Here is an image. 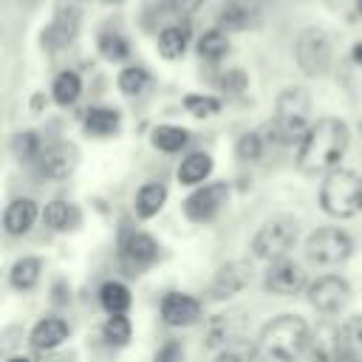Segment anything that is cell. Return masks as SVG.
Here are the masks:
<instances>
[{
	"label": "cell",
	"instance_id": "9",
	"mask_svg": "<svg viewBox=\"0 0 362 362\" xmlns=\"http://www.w3.org/2000/svg\"><path fill=\"white\" fill-rule=\"evenodd\" d=\"M308 303L320 311V314H337L348 305L351 300V286L345 277L339 274H322L314 283H308Z\"/></svg>",
	"mask_w": 362,
	"mask_h": 362
},
{
	"label": "cell",
	"instance_id": "5",
	"mask_svg": "<svg viewBox=\"0 0 362 362\" xmlns=\"http://www.w3.org/2000/svg\"><path fill=\"white\" fill-rule=\"evenodd\" d=\"M297 235H300L297 218H291V215H274V218L263 221L260 229L255 232V238H252V252H255V257L269 260V263L283 260V257H288V252L294 249Z\"/></svg>",
	"mask_w": 362,
	"mask_h": 362
},
{
	"label": "cell",
	"instance_id": "39",
	"mask_svg": "<svg viewBox=\"0 0 362 362\" xmlns=\"http://www.w3.org/2000/svg\"><path fill=\"white\" fill-rule=\"evenodd\" d=\"M153 362H184V345L175 342V339L164 342V345L158 348V354H156Z\"/></svg>",
	"mask_w": 362,
	"mask_h": 362
},
{
	"label": "cell",
	"instance_id": "15",
	"mask_svg": "<svg viewBox=\"0 0 362 362\" xmlns=\"http://www.w3.org/2000/svg\"><path fill=\"white\" fill-rule=\"evenodd\" d=\"M198 317H201V303L192 294H181V291L164 294V300H161V320L170 328L192 325V322H198Z\"/></svg>",
	"mask_w": 362,
	"mask_h": 362
},
{
	"label": "cell",
	"instance_id": "32",
	"mask_svg": "<svg viewBox=\"0 0 362 362\" xmlns=\"http://www.w3.org/2000/svg\"><path fill=\"white\" fill-rule=\"evenodd\" d=\"M257 359H260L257 345H249V342H243V339H238V342L221 348L218 356H215V362H257Z\"/></svg>",
	"mask_w": 362,
	"mask_h": 362
},
{
	"label": "cell",
	"instance_id": "40",
	"mask_svg": "<svg viewBox=\"0 0 362 362\" xmlns=\"http://www.w3.org/2000/svg\"><path fill=\"white\" fill-rule=\"evenodd\" d=\"M243 85H246V76H243L240 71H232V74H226V76H223V88H226V90H232V93L243 90Z\"/></svg>",
	"mask_w": 362,
	"mask_h": 362
},
{
	"label": "cell",
	"instance_id": "11",
	"mask_svg": "<svg viewBox=\"0 0 362 362\" xmlns=\"http://www.w3.org/2000/svg\"><path fill=\"white\" fill-rule=\"evenodd\" d=\"M76 161H79L76 147H74V144H65V141H57V144H51V147H45V150L40 153L37 170H40V175L48 178V181H62V178H68V175L74 173Z\"/></svg>",
	"mask_w": 362,
	"mask_h": 362
},
{
	"label": "cell",
	"instance_id": "17",
	"mask_svg": "<svg viewBox=\"0 0 362 362\" xmlns=\"http://www.w3.org/2000/svg\"><path fill=\"white\" fill-rule=\"evenodd\" d=\"M68 339V322L59 317H42L34 328H31V345L37 351H54L57 345H62Z\"/></svg>",
	"mask_w": 362,
	"mask_h": 362
},
{
	"label": "cell",
	"instance_id": "21",
	"mask_svg": "<svg viewBox=\"0 0 362 362\" xmlns=\"http://www.w3.org/2000/svg\"><path fill=\"white\" fill-rule=\"evenodd\" d=\"M212 173V158L209 153H189L181 167H178V181L187 184V187H198L204 184V178Z\"/></svg>",
	"mask_w": 362,
	"mask_h": 362
},
{
	"label": "cell",
	"instance_id": "37",
	"mask_svg": "<svg viewBox=\"0 0 362 362\" xmlns=\"http://www.w3.org/2000/svg\"><path fill=\"white\" fill-rule=\"evenodd\" d=\"M99 51H102L105 59L116 62V59H124V57H127V42H124L122 34H110V31H107V34L99 37Z\"/></svg>",
	"mask_w": 362,
	"mask_h": 362
},
{
	"label": "cell",
	"instance_id": "28",
	"mask_svg": "<svg viewBox=\"0 0 362 362\" xmlns=\"http://www.w3.org/2000/svg\"><path fill=\"white\" fill-rule=\"evenodd\" d=\"M150 141H153V147L161 150V153H178L181 147H187L189 133H187L184 127H175V124H161V127L153 130Z\"/></svg>",
	"mask_w": 362,
	"mask_h": 362
},
{
	"label": "cell",
	"instance_id": "3",
	"mask_svg": "<svg viewBox=\"0 0 362 362\" xmlns=\"http://www.w3.org/2000/svg\"><path fill=\"white\" fill-rule=\"evenodd\" d=\"M320 206L331 218H354L362 212V175L345 167L331 170L320 187Z\"/></svg>",
	"mask_w": 362,
	"mask_h": 362
},
{
	"label": "cell",
	"instance_id": "34",
	"mask_svg": "<svg viewBox=\"0 0 362 362\" xmlns=\"http://www.w3.org/2000/svg\"><path fill=\"white\" fill-rule=\"evenodd\" d=\"M11 147H14L17 158H23V161H37V158H40V153H42L40 139H37V133H31V130L17 133V136H14V141H11Z\"/></svg>",
	"mask_w": 362,
	"mask_h": 362
},
{
	"label": "cell",
	"instance_id": "44",
	"mask_svg": "<svg viewBox=\"0 0 362 362\" xmlns=\"http://www.w3.org/2000/svg\"><path fill=\"white\" fill-rule=\"evenodd\" d=\"M8 362H31V359H25V356H11Z\"/></svg>",
	"mask_w": 362,
	"mask_h": 362
},
{
	"label": "cell",
	"instance_id": "20",
	"mask_svg": "<svg viewBox=\"0 0 362 362\" xmlns=\"http://www.w3.org/2000/svg\"><path fill=\"white\" fill-rule=\"evenodd\" d=\"M164 201H167V187L161 181H150V184L139 187V192H136V215L153 218V215H158Z\"/></svg>",
	"mask_w": 362,
	"mask_h": 362
},
{
	"label": "cell",
	"instance_id": "1",
	"mask_svg": "<svg viewBox=\"0 0 362 362\" xmlns=\"http://www.w3.org/2000/svg\"><path fill=\"white\" fill-rule=\"evenodd\" d=\"M348 141H351V133L342 119H334V116L317 119L300 141V150H297L300 170L308 175H328L331 170L339 167L348 150Z\"/></svg>",
	"mask_w": 362,
	"mask_h": 362
},
{
	"label": "cell",
	"instance_id": "29",
	"mask_svg": "<svg viewBox=\"0 0 362 362\" xmlns=\"http://www.w3.org/2000/svg\"><path fill=\"white\" fill-rule=\"evenodd\" d=\"M54 99H57V105H74L76 99H79V93H82V82H79V76L74 74V71H62L57 79H54Z\"/></svg>",
	"mask_w": 362,
	"mask_h": 362
},
{
	"label": "cell",
	"instance_id": "2",
	"mask_svg": "<svg viewBox=\"0 0 362 362\" xmlns=\"http://www.w3.org/2000/svg\"><path fill=\"white\" fill-rule=\"evenodd\" d=\"M311 328L297 314H280L263 325L257 337V354L263 362H300L308 354Z\"/></svg>",
	"mask_w": 362,
	"mask_h": 362
},
{
	"label": "cell",
	"instance_id": "14",
	"mask_svg": "<svg viewBox=\"0 0 362 362\" xmlns=\"http://www.w3.org/2000/svg\"><path fill=\"white\" fill-rule=\"evenodd\" d=\"M249 280H252V266L246 260H229V263H223L215 272L212 286H209V294L215 300H226V297L238 294L240 288H246Z\"/></svg>",
	"mask_w": 362,
	"mask_h": 362
},
{
	"label": "cell",
	"instance_id": "38",
	"mask_svg": "<svg viewBox=\"0 0 362 362\" xmlns=\"http://www.w3.org/2000/svg\"><path fill=\"white\" fill-rule=\"evenodd\" d=\"M263 147H266V141H263L260 133H243V136L238 139V158H243V161H257V158L263 156Z\"/></svg>",
	"mask_w": 362,
	"mask_h": 362
},
{
	"label": "cell",
	"instance_id": "42",
	"mask_svg": "<svg viewBox=\"0 0 362 362\" xmlns=\"http://www.w3.org/2000/svg\"><path fill=\"white\" fill-rule=\"evenodd\" d=\"M328 6H331V8H345L348 0H328Z\"/></svg>",
	"mask_w": 362,
	"mask_h": 362
},
{
	"label": "cell",
	"instance_id": "23",
	"mask_svg": "<svg viewBox=\"0 0 362 362\" xmlns=\"http://www.w3.org/2000/svg\"><path fill=\"white\" fill-rule=\"evenodd\" d=\"M40 272H42V263L40 257H20L11 272H8V283L17 288V291H31L37 283H40Z\"/></svg>",
	"mask_w": 362,
	"mask_h": 362
},
{
	"label": "cell",
	"instance_id": "6",
	"mask_svg": "<svg viewBox=\"0 0 362 362\" xmlns=\"http://www.w3.org/2000/svg\"><path fill=\"white\" fill-rule=\"evenodd\" d=\"M354 240L339 226H322L308 235L305 240V257L314 266H342L351 257Z\"/></svg>",
	"mask_w": 362,
	"mask_h": 362
},
{
	"label": "cell",
	"instance_id": "43",
	"mask_svg": "<svg viewBox=\"0 0 362 362\" xmlns=\"http://www.w3.org/2000/svg\"><path fill=\"white\" fill-rule=\"evenodd\" d=\"M354 59H356V62H362V42H356V45H354Z\"/></svg>",
	"mask_w": 362,
	"mask_h": 362
},
{
	"label": "cell",
	"instance_id": "31",
	"mask_svg": "<svg viewBox=\"0 0 362 362\" xmlns=\"http://www.w3.org/2000/svg\"><path fill=\"white\" fill-rule=\"evenodd\" d=\"M102 337L110 345H127L130 342V320L124 314H110L107 322L102 325Z\"/></svg>",
	"mask_w": 362,
	"mask_h": 362
},
{
	"label": "cell",
	"instance_id": "8",
	"mask_svg": "<svg viewBox=\"0 0 362 362\" xmlns=\"http://www.w3.org/2000/svg\"><path fill=\"white\" fill-rule=\"evenodd\" d=\"M226 201H229V184H223V181L201 184V187H195V189L187 195V201H184V215H187L189 221H195V223H206V221H212V218L223 209Z\"/></svg>",
	"mask_w": 362,
	"mask_h": 362
},
{
	"label": "cell",
	"instance_id": "41",
	"mask_svg": "<svg viewBox=\"0 0 362 362\" xmlns=\"http://www.w3.org/2000/svg\"><path fill=\"white\" fill-rule=\"evenodd\" d=\"M201 3H204V0H170L173 11H178V14H192V11L201 8Z\"/></svg>",
	"mask_w": 362,
	"mask_h": 362
},
{
	"label": "cell",
	"instance_id": "22",
	"mask_svg": "<svg viewBox=\"0 0 362 362\" xmlns=\"http://www.w3.org/2000/svg\"><path fill=\"white\" fill-rule=\"evenodd\" d=\"M42 221L48 229L54 232H65V229H74L79 223V212L74 204L68 201H51L45 209H42Z\"/></svg>",
	"mask_w": 362,
	"mask_h": 362
},
{
	"label": "cell",
	"instance_id": "24",
	"mask_svg": "<svg viewBox=\"0 0 362 362\" xmlns=\"http://www.w3.org/2000/svg\"><path fill=\"white\" fill-rule=\"evenodd\" d=\"M252 17H255V6H252L249 0H226V3L221 6L218 23H221V28L235 31V28L249 25V23H252Z\"/></svg>",
	"mask_w": 362,
	"mask_h": 362
},
{
	"label": "cell",
	"instance_id": "10",
	"mask_svg": "<svg viewBox=\"0 0 362 362\" xmlns=\"http://www.w3.org/2000/svg\"><path fill=\"white\" fill-rule=\"evenodd\" d=\"M263 286H266V291H272V294L291 297V294H300L303 288H308V277H305V272H303L300 263L283 257V260L269 263V272H266V277H263Z\"/></svg>",
	"mask_w": 362,
	"mask_h": 362
},
{
	"label": "cell",
	"instance_id": "27",
	"mask_svg": "<svg viewBox=\"0 0 362 362\" xmlns=\"http://www.w3.org/2000/svg\"><path fill=\"white\" fill-rule=\"evenodd\" d=\"M85 130L90 136H110L119 130V113L113 107H90L85 113Z\"/></svg>",
	"mask_w": 362,
	"mask_h": 362
},
{
	"label": "cell",
	"instance_id": "7",
	"mask_svg": "<svg viewBox=\"0 0 362 362\" xmlns=\"http://www.w3.org/2000/svg\"><path fill=\"white\" fill-rule=\"evenodd\" d=\"M294 54H297V65L308 76H322L331 65V42L322 28H305L297 37Z\"/></svg>",
	"mask_w": 362,
	"mask_h": 362
},
{
	"label": "cell",
	"instance_id": "18",
	"mask_svg": "<svg viewBox=\"0 0 362 362\" xmlns=\"http://www.w3.org/2000/svg\"><path fill=\"white\" fill-rule=\"evenodd\" d=\"M240 339V314L232 311V314H218L209 320L206 325V342L212 348H226L232 342Z\"/></svg>",
	"mask_w": 362,
	"mask_h": 362
},
{
	"label": "cell",
	"instance_id": "35",
	"mask_svg": "<svg viewBox=\"0 0 362 362\" xmlns=\"http://www.w3.org/2000/svg\"><path fill=\"white\" fill-rule=\"evenodd\" d=\"M74 25H76V20H71V23H65V14H59L57 20H54V25L45 31V37H42V42L48 45V48H59V45H65L71 37H74Z\"/></svg>",
	"mask_w": 362,
	"mask_h": 362
},
{
	"label": "cell",
	"instance_id": "13",
	"mask_svg": "<svg viewBox=\"0 0 362 362\" xmlns=\"http://www.w3.org/2000/svg\"><path fill=\"white\" fill-rule=\"evenodd\" d=\"M156 260H158V243H156L147 232H133V235H127V238L122 240V263H124L133 274L144 272V269L153 266Z\"/></svg>",
	"mask_w": 362,
	"mask_h": 362
},
{
	"label": "cell",
	"instance_id": "33",
	"mask_svg": "<svg viewBox=\"0 0 362 362\" xmlns=\"http://www.w3.org/2000/svg\"><path fill=\"white\" fill-rule=\"evenodd\" d=\"M147 82H150L147 71H144V68H136V65H130V68H124V71L119 74V88H122V93H127V96L141 93V90L147 88Z\"/></svg>",
	"mask_w": 362,
	"mask_h": 362
},
{
	"label": "cell",
	"instance_id": "45",
	"mask_svg": "<svg viewBox=\"0 0 362 362\" xmlns=\"http://www.w3.org/2000/svg\"><path fill=\"white\" fill-rule=\"evenodd\" d=\"M356 8H359V11H362V0H356Z\"/></svg>",
	"mask_w": 362,
	"mask_h": 362
},
{
	"label": "cell",
	"instance_id": "25",
	"mask_svg": "<svg viewBox=\"0 0 362 362\" xmlns=\"http://www.w3.org/2000/svg\"><path fill=\"white\" fill-rule=\"evenodd\" d=\"M342 359L362 362V314H354L342 322Z\"/></svg>",
	"mask_w": 362,
	"mask_h": 362
},
{
	"label": "cell",
	"instance_id": "12",
	"mask_svg": "<svg viewBox=\"0 0 362 362\" xmlns=\"http://www.w3.org/2000/svg\"><path fill=\"white\" fill-rule=\"evenodd\" d=\"M308 356L314 362H345L342 359V325L322 320L317 328H311Z\"/></svg>",
	"mask_w": 362,
	"mask_h": 362
},
{
	"label": "cell",
	"instance_id": "36",
	"mask_svg": "<svg viewBox=\"0 0 362 362\" xmlns=\"http://www.w3.org/2000/svg\"><path fill=\"white\" fill-rule=\"evenodd\" d=\"M184 107L192 113V116H215L218 110H221V102L215 99V96H204V93H189L187 99H184Z\"/></svg>",
	"mask_w": 362,
	"mask_h": 362
},
{
	"label": "cell",
	"instance_id": "26",
	"mask_svg": "<svg viewBox=\"0 0 362 362\" xmlns=\"http://www.w3.org/2000/svg\"><path fill=\"white\" fill-rule=\"evenodd\" d=\"M99 303L107 314H124L130 308V288L119 280H107L99 288Z\"/></svg>",
	"mask_w": 362,
	"mask_h": 362
},
{
	"label": "cell",
	"instance_id": "19",
	"mask_svg": "<svg viewBox=\"0 0 362 362\" xmlns=\"http://www.w3.org/2000/svg\"><path fill=\"white\" fill-rule=\"evenodd\" d=\"M189 45V25L187 23H173L161 28L158 34V51L164 59H178Z\"/></svg>",
	"mask_w": 362,
	"mask_h": 362
},
{
	"label": "cell",
	"instance_id": "4",
	"mask_svg": "<svg viewBox=\"0 0 362 362\" xmlns=\"http://www.w3.org/2000/svg\"><path fill=\"white\" fill-rule=\"evenodd\" d=\"M308 113H311V99L303 88H286L277 96L274 105V122L266 127L277 144H291V141H303V136L308 133Z\"/></svg>",
	"mask_w": 362,
	"mask_h": 362
},
{
	"label": "cell",
	"instance_id": "16",
	"mask_svg": "<svg viewBox=\"0 0 362 362\" xmlns=\"http://www.w3.org/2000/svg\"><path fill=\"white\" fill-rule=\"evenodd\" d=\"M37 204L31 201V198H17V201H11L8 206H6V212H3V226H6V232L8 235H25L31 226H34V221H37Z\"/></svg>",
	"mask_w": 362,
	"mask_h": 362
},
{
	"label": "cell",
	"instance_id": "30",
	"mask_svg": "<svg viewBox=\"0 0 362 362\" xmlns=\"http://www.w3.org/2000/svg\"><path fill=\"white\" fill-rule=\"evenodd\" d=\"M226 51H229V40H226V34L223 31H206L204 37H201V42H198V54L204 57V59H221V57H226Z\"/></svg>",
	"mask_w": 362,
	"mask_h": 362
}]
</instances>
